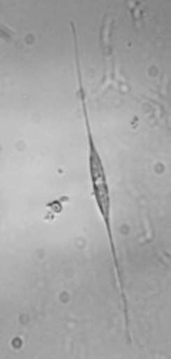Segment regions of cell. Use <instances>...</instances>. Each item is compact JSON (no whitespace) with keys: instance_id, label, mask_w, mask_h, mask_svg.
Segmentation results:
<instances>
[{"instance_id":"6da1fadb","label":"cell","mask_w":171,"mask_h":359,"mask_svg":"<svg viewBox=\"0 0 171 359\" xmlns=\"http://www.w3.org/2000/svg\"><path fill=\"white\" fill-rule=\"evenodd\" d=\"M72 27V38H73V51H75V65H76V75H77V95L79 100H81L82 107V114H84V123L87 129V138H88V163H89V177H91V186H93V195L96 199V204L98 208L100 216L105 222L109 245H110V253H112V261L113 266H115L117 278H118V286L122 297V304H124V314H125V327H127L128 334V304H127V295H125L124 290V282H122V271L119 268V261L117 255V247L115 240H113V232H112V220H110V190L107 186V178H106V170L105 165H103V159L100 156V151L96 145L93 130H91L89 125V116L87 109V93L82 83V72H81V60H79V43H77V35H76V27L75 25H70Z\"/></svg>"}]
</instances>
